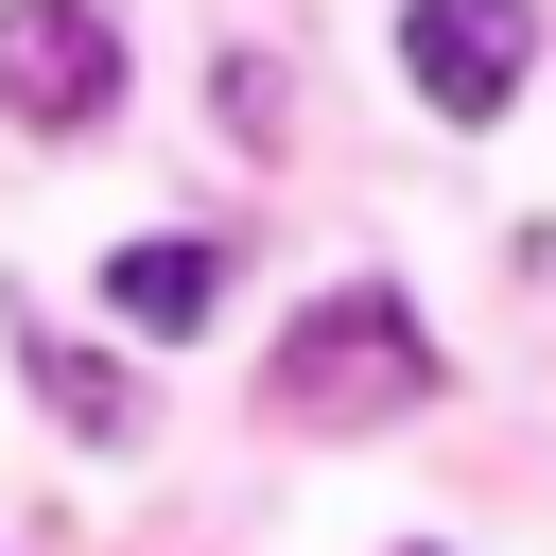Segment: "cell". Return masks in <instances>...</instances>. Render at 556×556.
Instances as JSON below:
<instances>
[{
  "label": "cell",
  "mask_w": 556,
  "mask_h": 556,
  "mask_svg": "<svg viewBox=\"0 0 556 556\" xmlns=\"http://www.w3.org/2000/svg\"><path fill=\"white\" fill-rule=\"evenodd\" d=\"M261 400H278L295 434H330V417H348V434H382V417H417V400H434V330H417V313L365 278V295L295 313V348L261 365Z\"/></svg>",
  "instance_id": "cell-1"
},
{
  "label": "cell",
  "mask_w": 556,
  "mask_h": 556,
  "mask_svg": "<svg viewBox=\"0 0 556 556\" xmlns=\"http://www.w3.org/2000/svg\"><path fill=\"white\" fill-rule=\"evenodd\" d=\"M104 104H122V17L104 0H0V122L87 139Z\"/></svg>",
  "instance_id": "cell-2"
},
{
  "label": "cell",
  "mask_w": 556,
  "mask_h": 556,
  "mask_svg": "<svg viewBox=\"0 0 556 556\" xmlns=\"http://www.w3.org/2000/svg\"><path fill=\"white\" fill-rule=\"evenodd\" d=\"M400 70L434 122H504L539 70V0H400Z\"/></svg>",
  "instance_id": "cell-3"
},
{
  "label": "cell",
  "mask_w": 556,
  "mask_h": 556,
  "mask_svg": "<svg viewBox=\"0 0 556 556\" xmlns=\"http://www.w3.org/2000/svg\"><path fill=\"white\" fill-rule=\"evenodd\" d=\"M104 313H122L139 348H191V330L226 313V243H122V261H104Z\"/></svg>",
  "instance_id": "cell-4"
},
{
  "label": "cell",
  "mask_w": 556,
  "mask_h": 556,
  "mask_svg": "<svg viewBox=\"0 0 556 556\" xmlns=\"http://www.w3.org/2000/svg\"><path fill=\"white\" fill-rule=\"evenodd\" d=\"M17 382H35V400H52V417H70V434H104V452H122V434H139V382H122V365H104V348H70V330H52V313H17Z\"/></svg>",
  "instance_id": "cell-5"
},
{
  "label": "cell",
  "mask_w": 556,
  "mask_h": 556,
  "mask_svg": "<svg viewBox=\"0 0 556 556\" xmlns=\"http://www.w3.org/2000/svg\"><path fill=\"white\" fill-rule=\"evenodd\" d=\"M208 104H226V139H278V122H295V87H278V52H226V70H208Z\"/></svg>",
  "instance_id": "cell-6"
},
{
  "label": "cell",
  "mask_w": 556,
  "mask_h": 556,
  "mask_svg": "<svg viewBox=\"0 0 556 556\" xmlns=\"http://www.w3.org/2000/svg\"><path fill=\"white\" fill-rule=\"evenodd\" d=\"M417 556H434V539H417Z\"/></svg>",
  "instance_id": "cell-7"
}]
</instances>
